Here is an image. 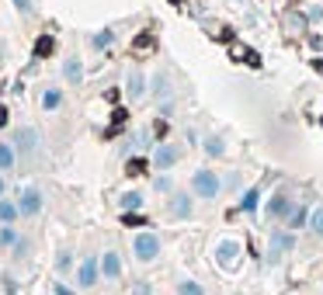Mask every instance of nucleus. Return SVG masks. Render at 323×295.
<instances>
[{
    "label": "nucleus",
    "mask_w": 323,
    "mask_h": 295,
    "mask_svg": "<svg viewBox=\"0 0 323 295\" xmlns=\"http://www.w3.org/2000/svg\"><path fill=\"white\" fill-rule=\"evenodd\" d=\"M0 195H4V177H0Z\"/></svg>",
    "instance_id": "33"
},
{
    "label": "nucleus",
    "mask_w": 323,
    "mask_h": 295,
    "mask_svg": "<svg viewBox=\"0 0 323 295\" xmlns=\"http://www.w3.org/2000/svg\"><path fill=\"white\" fill-rule=\"evenodd\" d=\"M146 170H149V163H146L143 157H136V160H129V163H125V174H129V177H143Z\"/></svg>",
    "instance_id": "12"
},
{
    "label": "nucleus",
    "mask_w": 323,
    "mask_h": 295,
    "mask_svg": "<svg viewBox=\"0 0 323 295\" xmlns=\"http://www.w3.org/2000/svg\"><path fill=\"white\" fill-rule=\"evenodd\" d=\"M80 77H84V73H80V59H66V80L80 84Z\"/></svg>",
    "instance_id": "16"
},
{
    "label": "nucleus",
    "mask_w": 323,
    "mask_h": 295,
    "mask_svg": "<svg viewBox=\"0 0 323 295\" xmlns=\"http://www.w3.org/2000/svg\"><path fill=\"white\" fill-rule=\"evenodd\" d=\"M156 253H160V240H156L153 233L136 236V257H139V261H153Z\"/></svg>",
    "instance_id": "3"
},
{
    "label": "nucleus",
    "mask_w": 323,
    "mask_h": 295,
    "mask_svg": "<svg viewBox=\"0 0 323 295\" xmlns=\"http://www.w3.org/2000/svg\"><path fill=\"white\" fill-rule=\"evenodd\" d=\"M257 202H261V191H257V188H250V191L244 195V202H240V212H254V208H257Z\"/></svg>",
    "instance_id": "14"
},
{
    "label": "nucleus",
    "mask_w": 323,
    "mask_h": 295,
    "mask_svg": "<svg viewBox=\"0 0 323 295\" xmlns=\"http://www.w3.org/2000/svg\"><path fill=\"white\" fill-rule=\"evenodd\" d=\"M14 4H18V7H21V11H25V14H28V11H31V0H14Z\"/></svg>",
    "instance_id": "31"
},
{
    "label": "nucleus",
    "mask_w": 323,
    "mask_h": 295,
    "mask_svg": "<svg viewBox=\"0 0 323 295\" xmlns=\"http://www.w3.org/2000/svg\"><path fill=\"white\" fill-rule=\"evenodd\" d=\"M14 167V146L0 142V170H11Z\"/></svg>",
    "instance_id": "13"
},
{
    "label": "nucleus",
    "mask_w": 323,
    "mask_h": 295,
    "mask_svg": "<svg viewBox=\"0 0 323 295\" xmlns=\"http://www.w3.org/2000/svg\"><path fill=\"white\" fill-rule=\"evenodd\" d=\"M108 42H111V31H98V35H94V45H98V49H104Z\"/></svg>",
    "instance_id": "28"
},
{
    "label": "nucleus",
    "mask_w": 323,
    "mask_h": 295,
    "mask_svg": "<svg viewBox=\"0 0 323 295\" xmlns=\"http://www.w3.org/2000/svg\"><path fill=\"white\" fill-rule=\"evenodd\" d=\"M122 223H125V226H146V219L136 215V212H125V215H122Z\"/></svg>",
    "instance_id": "27"
},
{
    "label": "nucleus",
    "mask_w": 323,
    "mask_h": 295,
    "mask_svg": "<svg viewBox=\"0 0 323 295\" xmlns=\"http://www.w3.org/2000/svg\"><path fill=\"white\" fill-rule=\"evenodd\" d=\"M18 215H21L18 202H0V219H4V226H11V223H14Z\"/></svg>",
    "instance_id": "10"
},
{
    "label": "nucleus",
    "mask_w": 323,
    "mask_h": 295,
    "mask_svg": "<svg viewBox=\"0 0 323 295\" xmlns=\"http://www.w3.org/2000/svg\"><path fill=\"white\" fill-rule=\"evenodd\" d=\"M4 125H7V108L0 104V129H4Z\"/></svg>",
    "instance_id": "32"
},
{
    "label": "nucleus",
    "mask_w": 323,
    "mask_h": 295,
    "mask_svg": "<svg viewBox=\"0 0 323 295\" xmlns=\"http://www.w3.org/2000/svg\"><path fill=\"white\" fill-rule=\"evenodd\" d=\"M153 45H156V42H153V35H149V31H143L139 39H136V45H132V49H136V52H149Z\"/></svg>",
    "instance_id": "21"
},
{
    "label": "nucleus",
    "mask_w": 323,
    "mask_h": 295,
    "mask_svg": "<svg viewBox=\"0 0 323 295\" xmlns=\"http://www.w3.org/2000/svg\"><path fill=\"white\" fill-rule=\"evenodd\" d=\"M285 208H289V195H285V188H278V191H274V198L268 202V215H271V219H278Z\"/></svg>",
    "instance_id": "6"
},
{
    "label": "nucleus",
    "mask_w": 323,
    "mask_h": 295,
    "mask_svg": "<svg viewBox=\"0 0 323 295\" xmlns=\"http://www.w3.org/2000/svg\"><path fill=\"white\" fill-rule=\"evenodd\" d=\"M129 94H132V97L143 94V77H139V73H132V77H129Z\"/></svg>",
    "instance_id": "24"
},
{
    "label": "nucleus",
    "mask_w": 323,
    "mask_h": 295,
    "mask_svg": "<svg viewBox=\"0 0 323 295\" xmlns=\"http://www.w3.org/2000/svg\"><path fill=\"white\" fill-rule=\"evenodd\" d=\"M309 229H313L316 236H323V205L313 208V215H309Z\"/></svg>",
    "instance_id": "17"
},
{
    "label": "nucleus",
    "mask_w": 323,
    "mask_h": 295,
    "mask_svg": "<svg viewBox=\"0 0 323 295\" xmlns=\"http://www.w3.org/2000/svg\"><path fill=\"white\" fill-rule=\"evenodd\" d=\"M14 146H18L21 157H38V150H42V136H38L35 129H18Z\"/></svg>",
    "instance_id": "1"
},
{
    "label": "nucleus",
    "mask_w": 323,
    "mask_h": 295,
    "mask_svg": "<svg viewBox=\"0 0 323 295\" xmlns=\"http://www.w3.org/2000/svg\"><path fill=\"white\" fill-rule=\"evenodd\" d=\"M191 188H195V195H201V198H216L219 181H216V174H209V170H198L195 181H191Z\"/></svg>",
    "instance_id": "2"
},
{
    "label": "nucleus",
    "mask_w": 323,
    "mask_h": 295,
    "mask_svg": "<svg viewBox=\"0 0 323 295\" xmlns=\"http://www.w3.org/2000/svg\"><path fill=\"white\" fill-rule=\"evenodd\" d=\"M118 205H122L125 212H129V208H139V205H143V195H136V191H129V195H122V202H118Z\"/></svg>",
    "instance_id": "23"
},
{
    "label": "nucleus",
    "mask_w": 323,
    "mask_h": 295,
    "mask_svg": "<svg viewBox=\"0 0 323 295\" xmlns=\"http://www.w3.org/2000/svg\"><path fill=\"white\" fill-rule=\"evenodd\" d=\"M171 215H174V219H188V215H191V202H188L184 195H177L174 205H171Z\"/></svg>",
    "instance_id": "11"
},
{
    "label": "nucleus",
    "mask_w": 323,
    "mask_h": 295,
    "mask_svg": "<svg viewBox=\"0 0 323 295\" xmlns=\"http://www.w3.org/2000/svg\"><path fill=\"white\" fill-rule=\"evenodd\" d=\"M236 253H240V247H236V243H223V247H219V261H223V264H229Z\"/></svg>",
    "instance_id": "22"
},
{
    "label": "nucleus",
    "mask_w": 323,
    "mask_h": 295,
    "mask_svg": "<svg viewBox=\"0 0 323 295\" xmlns=\"http://www.w3.org/2000/svg\"><path fill=\"white\" fill-rule=\"evenodd\" d=\"M205 150H209L212 157H219V153H223V142H219V139H209V142H205Z\"/></svg>",
    "instance_id": "29"
},
{
    "label": "nucleus",
    "mask_w": 323,
    "mask_h": 295,
    "mask_svg": "<svg viewBox=\"0 0 323 295\" xmlns=\"http://www.w3.org/2000/svg\"><path fill=\"white\" fill-rule=\"evenodd\" d=\"M14 243H18V229L4 226V229H0V247H14Z\"/></svg>",
    "instance_id": "19"
},
{
    "label": "nucleus",
    "mask_w": 323,
    "mask_h": 295,
    "mask_svg": "<svg viewBox=\"0 0 323 295\" xmlns=\"http://www.w3.org/2000/svg\"><path fill=\"white\" fill-rule=\"evenodd\" d=\"M125 118H129L125 108H115V112H111V129H108V136H115L118 129H122V125H125Z\"/></svg>",
    "instance_id": "15"
},
{
    "label": "nucleus",
    "mask_w": 323,
    "mask_h": 295,
    "mask_svg": "<svg viewBox=\"0 0 323 295\" xmlns=\"http://www.w3.org/2000/svg\"><path fill=\"white\" fill-rule=\"evenodd\" d=\"M98 271H101L98 261H94V257H87V261L80 264V271H76V285H80V288H91V285L98 281Z\"/></svg>",
    "instance_id": "5"
},
{
    "label": "nucleus",
    "mask_w": 323,
    "mask_h": 295,
    "mask_svg": "<svg viewBox=\"0 0 323 295\" xmlns=\"http://www.w3.org/2000/svg\"><path fill=\"white\" fill-rule=\"evenodd\" d=\"M56 52V39L52 35H38V42H35V59H46Z\"/></svg>",
    "instance_id": "8"
},
{
    "label": "nucleus",
    "mask_w": 323,
    "mask_h": 295,
    "mask_svg": "<svg viewBox=\"0 0 323 295\" xmlns=\"http://www.w3.org/2000/svg\"><path fill=\"white\" fill-rule=\"evenodd\" d=\"M59 101H63V94H59V91H46V94H42V108H46V112L59 108Z\"/></svg>",
    "instance_id": "18"
},
{
    "label": "nucleus",
    "mask_w": 323,
    "mask_h": 295,
    "mask_svg": "<svg viewBox=\"0 0 323 295\" xmlns=\"http://www.w3.org/2000/svg\"><path fill=\"white\" fill-rule=\"evenodd\" d=\"M153 87H156V97H160V101H167V94H171V91H167V73H156Z\"/></svg>",
    "instance_id": "20"
},
{
    "label": "nucleus",
    "mask_w": 323,
    "mask_h": 295,
    "mask_svg": "<svg viewBox=\"0 0 323 295\" xmlns=\"http://www.w3.org/2000/svg\"><path fill=\"white\" fill-rule=\"evenodd\" d=\"M177 292H181V295H201V285H195V281H181Z\"/></svg>",
    "instance_id": "25"
},
{
    "label": "nucleus",
    "mask_w": 323,
    "mask_h": 295,
    "mask_svg": "<svg viewBox=\"0 0 323 295\" xmlns=\"http://www.w3.org/2000/svg\"><path fill=\"white\" fill-rule=\"evenodd\" d=\"M281 247H289V236L274 233V243H271V257H278V253H281Z\"/></svg>",
    "instance_id": "26"
},
{
    "label": "nucleus",
    "mask_w": 323,
    "mask_h": 295,
    "mask_svg": "<svg viewBox=\"0 0 323 295\" xmlns=\"http://www.w3.org/2000/svg\"><path fill=\"white\" fill-rule=\"evenodd\" d=\"M174 160H177V150H174V146H160V150H156V167H160V170L174 167Z\"/></svg>",
    "instance_id": "9"
},
{
    "label": "nucleus",
    "mask_w": 323,
    "mask_h": 295,
    "mask_svg": "<svg viewBox=\"0 0 323 295\" xmlns=\"http://www.w3.org/2000/svg\"><path fill=\"white\" fill-rule=\"evenodd\" d=\"M56 264H59V271H66V268H70V253H59V261H56Z\"/></svg>",
    "instance_id": "30"
},
{
    "label": "nucleus",
    "mask_w": 323,
    "mask_h": 295,
    "mask_svg": "<svg viewBox=\"0 0 323 295\" xmlns=\"http://www.w3.org/2000/svg\"><path fill=\"white\" fill-rule=\"evenodd\" d=\"M174 4H177V0H174Z\"/></svg>",
    "instance_id": "34"
},
{
    "label": "nucleus",
    "mask_w": 323,
    "mask_h": 295,
    "mask_svg": "<svg viewBox=\"0 0 323 295\" xmlns=\"http://www.w3.org/2000/svg\"><path fill=\"white\" fill-rule=\"evenodd\" d=\"M101 274H104V278H118V274H122V261H118V253H104Z\"/></svg>",
    "instance_id": "7"
},
{
    "label": "nucleus",
    "mask_w": 323,
    "mask_h": 295,
    "mask_svg": "<svg viewBox=\"0 0 323 295\" xmlns=\"http://www.w3.org/2000/svg\"><path fill=\"white\" fill-rule=\"evenodd\" d=\"M18 208H21V215H35V212H42V191H38V188H28V191L18 198Z\"/></svg>",
    "instance_id": "4"
}]
</instances>
